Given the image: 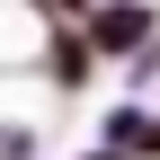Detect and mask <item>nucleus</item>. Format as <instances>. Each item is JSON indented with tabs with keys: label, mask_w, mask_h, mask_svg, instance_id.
I'll use <instances>...</instances> for the list:
<instances>
[{
	"label": "nucleus",
	"mask_w": 160,
	"mask_h": 160,
	"mask_svg": "<svg viewBox=\"0 0 160 160\" xmlns=\"http://www.w3.org/2000/svg\"><path fill=\"white\" fill-rule=\"evenodd\" d=\"M36 62H45L53 98H80V89L98 80V45L80 36V18H53V27H45V53H36Z\"/></svg>",
	"instance_id": "nucleus-2"
},
{
	"label": "nucleus",
	"mask_w": 160,
	"mask_h": 160,
	"mask_svg": "<svg viewBox=\"0 0 160 160\" xmlns=\"http://www.w3.org/2000/svg\"><path fill=\"white\" fill-rule=\"evenodd\" d=\"M80 36L98 45V62H125L133 45H151V36H160V0H89Z\"/></svg>",
	"instance_id": "nucleus-1"
},
{
	"label": "nucleus",
	"mask_w": 160,
	"mask_h": 160,
	"mask_svg": "<svg viewBox=\"0 0 160 160\" xmlns=\"http://www.w3.org/2000/svg\"><path fill=\"white\" fill-rule=\"evenodd\" d=\"M151 133H160V107H142V89H133V98H116V107H107V125H98V142H116V151L151 160Z\"/></svg>",
	"instance_id": "nucleus-3"
},
{
	"label": "nucleus",
	"mask_w": 160,
	"mask_h": 160,
	"mask_svg": "<svg viewBox=\"0 0 160 160\" xmlns=\"http://www.w3.org/2000/svg\"><path fill=\"white\" fill-rule=\"evenodd\" d=\"M80 160H133V151H116V142H98V151H80Z\"/></svg>",
	"instance_id": "nucleus-5"
},
{
	"label": "nucleus",
	"mask_w": 160,
	"mask_h": 160,
	"mask_svg": "<svg viewBox=\"0 0 160 160\" xmlns=\"http://www.w3.org/2000/svg\"><path fill=\"white\" fill-rule=\"evenodd\" d=\"M45 18H89V0H36Z\"/></svg>",
	"instance_id": "nucleus-4"
}]
</instances>
